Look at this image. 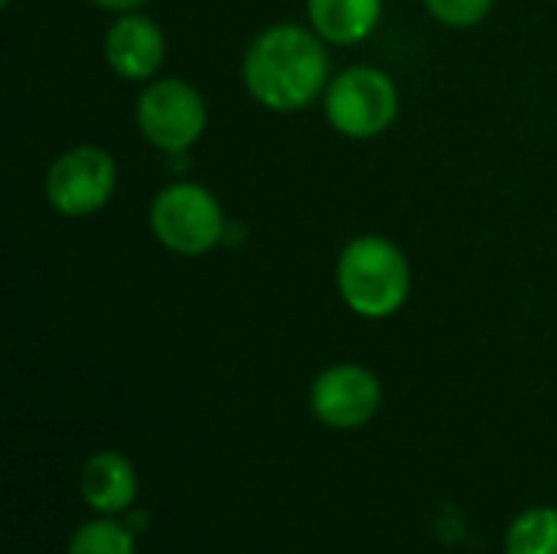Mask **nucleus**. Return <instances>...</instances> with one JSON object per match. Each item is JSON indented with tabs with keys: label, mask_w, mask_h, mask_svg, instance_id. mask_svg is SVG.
I'll return each mask as SVG.
<instances>
[{
	"label": "nucleus",
	"mask_w": 557,
	"mask_h": 554,
	"mask_svg": "<svg viewBox=\"0 0 557 554\" xmlns=\"http://www.w3.org/2000/svg\"><path fill=\"white\" fill-rule=\"evenodd\" d=\"M326 39L313 26L274 23L245 52L242 78L251 98L271 111H304L330 85Z\"/></svg>",
	"instance_id": "1"
},
{
	"label": "nucleus",
	"mask_w": 557,
	"mask_h": 554,
	"mask_svg": "<svg viewBox=\"0 0 557 554\" xmlns=\"http://www.w3.org/2000/svg\"><path fill=\"white\" fill-rule=\"evenodd\" d=\"M69 554H137V545L134 532L117 522V516H98L72 532Z\"/></svg>",
	"instance_id": "12"
},
{
	"label": "nucleus",
	"mask_w": 557,
	"mask_h": 554,
	"mask_svg": "<svg viewBox=\"0 0 557 554\" xmlns=\"http://www.w3.org/2000/svg\"><path fill=\"white\" fill-rule=\"evenodd\" d=\"M7 3H13V0H3V7H7Z\"/></svg>",
	"instance_id": "15"
},
{
	"label": "nucleus",
	"mask_w": 557,
	"mask_h": 554,
	"mask_svg": "<svg viewBox=\"0 0 557 554\" xmlns=\"http://www.w3.org/2000/svg\"><path fill=\"white\" fill-rule=\"evenodd\" d=\"M150 229L163 248L196 258L225 238V212L206 186L176 180L157 193L150 206Z\"/></svg>",
	"instance_id": "3"
},
{
	"label": "nucleus",
	"mask_w": 557,
	"mask_h": 554,
	"mask_svg": "<svg viewBox=\"0 0 557 554\" xmlns=\"http://www.w3.org/2000/svg\"><path fill=\"white\" fill-rule=\"evenodd\" d=\"M496 0H424L428 13L454 29H470L490 16Z\"/></svg>",
	"instance_id": "13"
},
{
	"label": "nucleus",
	"mask_w": 557,
	"mask_h": 554,
	"mask_svg": "<svg viewBox=\"0 0 557 554\" xmlns=\"http://www.w3.org/2000/svg\"><path fill=\"white\" fill-rule=\"evenodd\" d=\"M88 3H95V7H101V10H108V13H134V10H140L147 0H88Z\"/></svg>",
	"instance_id": "14"
},
{
	"label": "nucleus",
	"mask_w": 557,
	"mask_h": 554,
	"mask_svg": "<svg viewBox=\"0 0 557 554\" xmlns=\"http://www.w3.org/2000/svg\"><path fill=\"white\" fill-rule=\"evenodd\" d=\"M336 284L346 307L366 320L398 313L411 294V264L385 235H356L336 264Z\"/></svg>",
	"instance_id": "2"
},
{
	"label": "nucleus",
	"mask_w": 557,
	"mask_h": 554,
	"mask_svg": "<svg viewBox=\"0 0 557 554\" xmlns=\"http://www.w3.org/2000/svg\"><path fill=\"white\" fill-rule=\"evenodd\" d=\"M206 121V98L183 78H157L137 98V127L163 153H186L202 137Z\"/></svg>",
	"instance_id": "5"
},
{
	"label": "nucleus",
	"mask_w": 557,
	"mask_h": 554,
	"mask_svg": "<svg viewBox=\"0 0 557 554\" xmlns=\"http://www.w3.org/2000/svg\"><path fill=\"white\" fill-rule=\"evenodd\" d=\"M506 554H557L555 506H532L516 516L506 532Z\"/></svg>",
	"instance_id": "11"
},
{
	"label": "nucleus",
	"mask_w": 557,
	"mask_h": 554,
	"mask_svg": "<svg viewBox=\"0 0 557 554\" xmlns=\"http://www.w3.org/2000/svg\"><path fill=\"white\" fill-rule=\"evenodd\" d=\"M82 500L98 516H121L137 500V470L134 464L117 451H98L82 464L78 473Z\"/></svg>",
	"instance_id": "9"
},
{
	"label": "nucleus",
	"mask_w": 557,
	"mask_h": 554,
	"mask_svg": "<svg viewBox=\"0 0 557 554\" xmlns=\"http://www.w3.org/2000/svg\"><path fill=\"white\" fill-rule=\"evenodd\" d=\"M108 65L127 82H147L157 75L166 56L163 29L144 13H117L111 29L104 33Z\"/></svg>",
	"instance_id": "8"
},
{
	"label": "nucleus",
	"mask_w": 557,
	"mask_h": 554,
	"mask_svg": "<svg viewBox=\"0 0 557 554\" xmlns=\"http://www.w3.org/2000/svg\"><path fill=\"white\" fill-rule=\"evenodd\" d=\"M398 118L395 82L372 65L343 69L326 85V121L352 140H372Z\"/></svg>",
	"instance_id": "4"
},
{
	"label": "nucleus",
	"mask_w": 557,
	"mask_h": 554,
	"mask_svg": "<svg viewBox=\"0 0 557 554\" xmlns=\"http://www.w3.org/2000/svg\"><path fill=\"white\" fill-rule=\"evenodd\" d=\"M382 382L359 362H336L313 379L310 408L333 431H356L375 418Z\"/></svg>",
	"instance_id": "7"
},
{
	"label": "nucleus",
	"mask_w": 557,
	"mask_h": 554,
	"mask_svg": "<svg viewBox=\"0 0 557 554\" xmlns=\"http://www.w3.org/2000/svg\"><path fill=\"white\" fill-rule=\"evenodd\" d=\"M117 186V163L108 150L82 144L59 153L46 173V199L59 216L82 219L108 206Z\"/></svg>",
	"instance_id": "6"
},
{
	"label": "nucleus",
	"mask_w": 557,
	"mask_h": 554,
	"mask_svg": "<svg viewBox=\"0 0 557 554\" xmlns=\"http://www.w3.org/2000/svg\"><path fill=\"white\" fill-rule=\"evenodd\" d=\"M310 26L336 46L369 39L382 20V0H307Z\"/></svg>",
	"instance_id": "10"
}]
</instances>
